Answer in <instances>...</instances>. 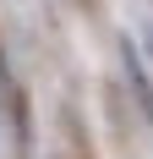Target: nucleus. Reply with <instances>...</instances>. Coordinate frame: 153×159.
I'll return each mask as SVG.
<instances>
[{"label": "nucleus", "mask_w": 153, "mask_h": 159, "mask_svg": "<svg viewBox=\"0 0 153 159\" xmlns=\"http://www.w3.org/2000/svg\"><path fill=\"white\" fill-rule=\"evenodd\" d=\"M120 61H126V82H131V93H137V110L148 115V126H153V77H148V66H142L137 44H120Z\"/></svg>", "instance_id": "1"}]
</instances>
